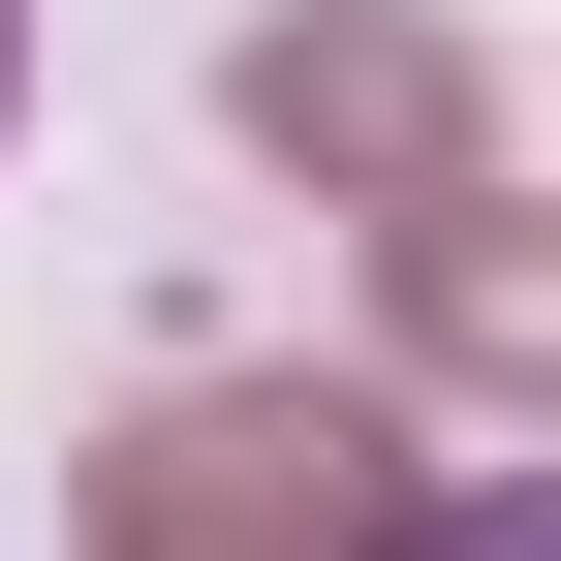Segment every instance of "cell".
Returning <instances> with one entry per match:
<instances>
[{
  "label": "cell",
  "mask_w": 561,
  "mask_h": 561,
  "mask_svg": "<svg viewBox=\"0 0 561 561\" xmlns=\"http://www.w3.org/2000/svg\"><path fill=\"white\" fill-rule=\"evenodd\" d=\"M405 530V405L375 375H187L94 468V561H375Z\"/></svg>",
  "instance_id": "obj_1"
},
{
  "label": "cell",
  "mask_w": 561,
  "mask_h": 561,
  "mask_svg": "<svg viewBox=\"0 0 561 561\" xmlns=\"http://www.w3.org/2000/svg\"><path fill=\"white\" fill-rule=\"evenodd\" d=\"M219 94H250V157L405 187V219H437V187H500V94H468V32H250Z\"/></svg>",
  "instance_id": "obj_2"
},
{
  "label": "cell",
  "mask_w": 561,
  "mask_h": 561,
  "mask_svg": "<svg viewBox=\"0 0 561 561\" xmlns=\"http://www.w3.org/2000/svg\"><path fill=\"white\" fill-rule=\"evenodd\" d=\"M405 343H437L468 405H530V343H561V280H530V187H437V219H405Z\"/></svg>",
  "instance_id": "obj_3"
},
{
  "label": "cell",
  "mask_w": 561,
  "mask_h": 561,
  "mask_svg": "<svg viewBox=\"0 0 561 561\" xmlns=\"http://www.w3.org/2000/svg\"><path fill=\"white\" fill-rule=\"evenodd\" d=\"M375 561H561V530H530V468H437V500H405Z\"/></svg>",
  "instance_id": "obj_4"
},
{
  "label": "cell",
  "mask_w": 561,
  "mask_h": 561,
  "mask_svg": "<svg viewBox=\"0 0 561 561\" xmlns=\"http://www.w3.org/2000/svg\"><path fill=\"white\" fill-rule=\"evenodd\" d=\"M0 94H32V0H0Z\"/></svg>",
  "instance_id": "obj_5"
}]
</instances>
